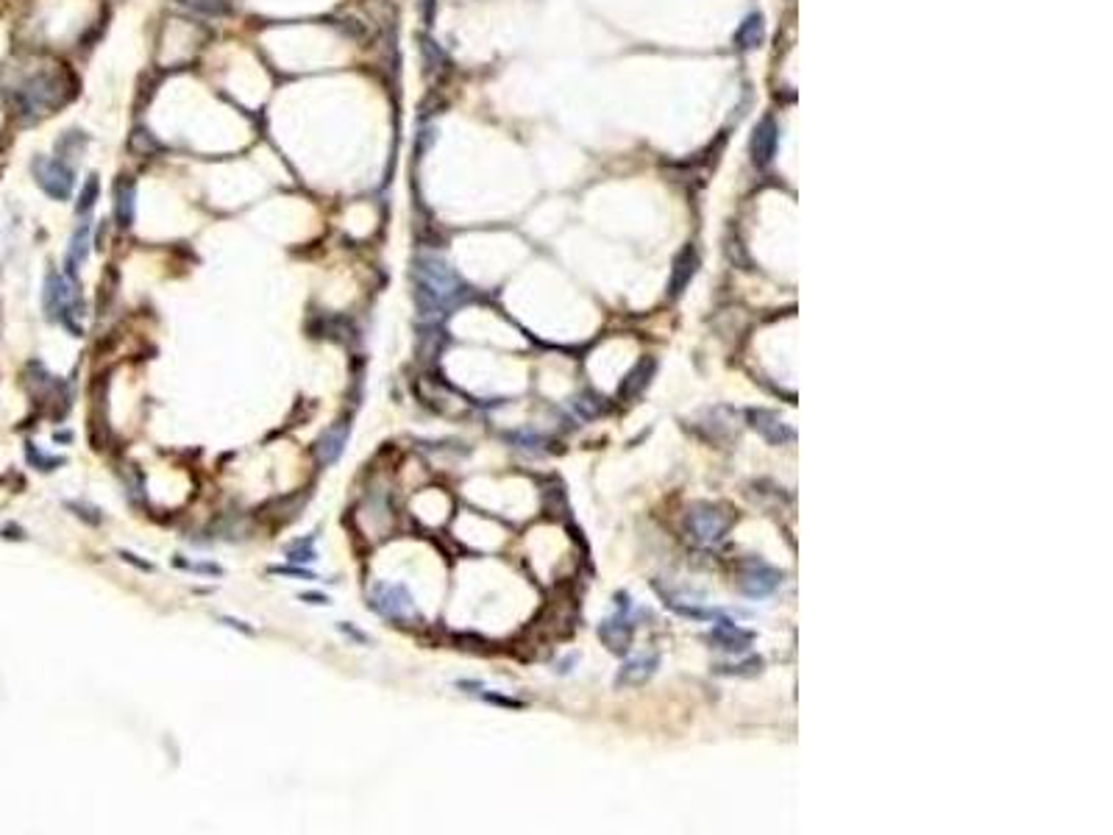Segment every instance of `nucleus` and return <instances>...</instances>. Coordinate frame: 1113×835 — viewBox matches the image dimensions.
I'll list each match as a JSON object with an SVG mask.
<instances>
[{
    "label": "nucleus",
    "mask_w": 1113,
    "mask_h": 835,
    "mask_svg": "<svg viewBox=\"0 0 1113 835\" xmlns=\"http://www.w3.org/2000/svg\"><path fill=\"white\" fill-rule=\"evenodd\" d=\"M460 298V279L434 256H421L415 268V301L423 315H440Z\"/></svg>",
    "instance_id": "obj_1"
},
{
    "label": "nucleus",
    "mask_w": 1113,
    "mask_h": 835,
    "mask_svg": "<svg viewBox=\"0 0 1113 835\" xmlns=\"http://www.w3.org/2000/svg\"><path fill=\"white\" fill-rule=\"evenodd\" d=\"M45 313L51 321H62L73 334L84 332L78 323V318L84 315V303L73 284L59 273H48V282H45Z\"/></svg>",
    "instance_id": "obj_2"
},
{
    "label": "nucleus",
    "mask_w": 1113,
    "mask_h": 835,
    "mask_svg": "<svg viewBox=\"0 0 1113 835\" xmlns=\"http://www.w3.org/2000/svg\"><path fill=\"white\" fill-rule=\"evenodd\" d=\"M368 604L379 615H384V619H395V621H404L415 612V599L410 588L401 582H376Z\"/></svg>",
    "instance_id": "obj_3"
},
{
    "label": "nucleus",
    "mask_w": 1113,
    "mask_h": 835,
    "mask_svg": "<svg viewBox=\"0 0 1113 835\" xmlns=\"http://www.w3.org/2000/svg\"><path fill=\"white\" fill-rule=\"evenodd\" d=\"M31 170H34V175H36L39 187L48 193L51 198H59V201L70 198L73 184H75V175H73V170H70L67 162L39 156V159H34Z\"/></svg>",
    "instance_id": "obj_4"
},
{
    "label": "nucleus",
    "mask_w": 1113,
    "mask_h": 835,
    "mask_svg": "<svg viewBox=\"0 0 1113 835\" xmlns=\"http://www.w3.org/2000/svg\"><path fill=\"white\" fill-rule=\"evenodd\" d=\"M688 526H691V532H693V538L699 543H716V541L724 538L730 518H724L721 510H716V507H704L699 512H691Z\"/></svg>",
    "instance_id": "obj_5"
},
{
    "label": "nucleus",
    "mask_w": 1113,
    "mask_h": 835,
    "mask_svg": "<svg viewBox=\"0 0 1113 835\" xmlns=\"http://www.w3.org/2000/svg\"><path fill=\"white\" fill-rule=\"evenodd\" d=\"M777 140H780V128H777V120H774V117H763L760 123L754 125V134H751V143H749V154H751V162H754L757 167H766V164L774 159V154H777Z\"/></svg>",
    "instance_id": "obj_6"
},
{
    "label": "nucleus",
    "mask_w": 1113,
    "mask_h": 835,
    "mask_svg": "<svg viewBox=\"0 0 1113 835\" xmlns=\"http://www.w3.org/2000/svg\"><path fill=\"white\" fill-rule=\"evenodd\" d=\"M348 434H351V426L343 423V421L326 429V434L318 441V457H321L323 465H332V462L340 460V454H343V449L348 443Z\"/></svg>",
    "instance_id": "obj_7"
},
{
    "label": "nucleus",
    "mask_w": 1113,
    "mask_h": 835,
    "mask_svg": "<svg viewBox=\"0 0 1113 835\" xmlns=\"http://www.w3.org/2000/svg\"><path fill=\"white\" fill-rule=\"evenodd\" d=\"M89 224H81L78 226V232L73 234V243H70V253H67V276L70 279H75L78 276V268L84 265V259H86V253H89Z\"/></svg>",
    "instance_id": "obj_8"
},
{
    "label": "nucleus",
    "mask_w": 1113,
    "mask_h": 835,
    "mask_svg": "<svg viewBox=\"0 0 1113 835\" xmlns=\"http://www.w3.org/2000/svg\"><path fill=\"white\" fill-rule=\"evenodd\" d=\"M735 42H738V48H746V51L760 45V42H763V17L760 15H749L743 20V25L738 28Z\"/></svg>",
    "instance_id": "obj_9"
},
{
    "label": "nucleus",
    "mask_w": 1113,
    "mask_h": 835,
    "mask_svg": "<svg viewBox=\"0 0 1113 835\" xmlns=\"http://www.w3.org/2000/svg\"><path fill=\"white\" fill-rule=\"evenodd\" d=\"M117 221L120 226H131L134 221V184L131 182L117 184Z\"/></svg>",
    "instance_id": "obj_10"
},
{
    "label": "nucleus",
    "mask_w": 1113,
    "mask_h": 835,
    "mask_svg": "<svg viewBox=\"0 0 1113 835\" xmlns=\"http://www.w3.org/2000/svg\"><path fill=\"white\" fill-rule=\"evenodd\" d=\"M693 268H696V256H693V251L688 248L680 259H677V271H674V293H682V287H685V282L693 276Z\"/></svg>",
    "instance_id": "obj_11"
},
{
    "label": "nucleus",
    "mask_w": 1113,
    "mask_h": 835,
    "mask_svg": "<svg viewBox=\"0 0 1113 835\" xmlns=\"http://www.w3.org/2000/svg\"><path fill=\"white\" fill-rule=\"evenodd\" d=\"M312 543H315V538L295 541V543L287 549V557H290L293 562H315L318 554H315V549H312Z\"/></svg>",
    "instance_id": "obj_12"
},
{
    "label": "nucleus",
    "mask_w": 1113,
    "mask_h": 835,
    "mask_svg": "<svg viewBox=\"0 0 1113 835\" xmlns=\"http://www.w3.org/2000/svg\"><path fill=\"white\" fill-rule=\"evenodd\" d=\"M95 198H98V179L93 175V179L86 182V187H84V193H81V201H78V214H86L89 209L95 206Z\"/></svg>",
    "instance_id": "obj_13"
},
{
    "label": "nucleus",
    "mask_w": 1113,
    "mask_h": 835,
    "mask_svg": "<svg viewBox=\"0 0 1113 835\" xmlns=\"http://www.w3.org/2000/svg\"><path fill=\"white\" fill-rule=\"evenodd\" d=\"M28 457H31V462H39L42 471H54L56 465L65 462L62 457H45V454H39V452H34V449H28Z\"/></svg>",
    "instance_id": "obj_14"
},
{
    "label": "nucleus",
    "mask_w": 1113,
    "mask_h": 835,
    "mask_svg": "<svg viewBox=\"0 0 1113 835\" xmlns=\"http://www.w3.org/2000/svg\"><path fill=\"white\" fill-rule=\"evenodd\" d=\"M273 574H284V577H303V580H315V574H309L303 568H273Z\"/></svg>",
    "instance_id": "obj_15"
},
{
    "label": "nucleus",
    "mask_w": 1113,
    "mask_h": 835,
    "mask_svg": "<svg viewBox=\"0 0 1113 835\" xmlns=\"http://www.w3.org/2000/svg\"><path fill=\"white\" fill-rule=\"evenodd\" d=\"M301 599H303V601H309V604H318V607L329 604V596H321V593H303Z\"/></svg>",
    "instance_id": "obj_16"
},
{
    "label": "nucleus",
    "mask_w": 1113,
    "mask_h": 835,
    "mask_svg": "<svg viewBox=\"0 0 1113 835\" xmlns=\"http://www.w3.org/2000/svg\"><path fill=\"white\" fill-rule=\"evenodd\" d=\"M340 630H343V632H348V635H353V638H356V641H363V643H365V641H368V638H365V635H363V632H356V630H353V627H345V624H340Z\"/></svg>",
    "instance_id": "obj_17"
}]
</instances>
